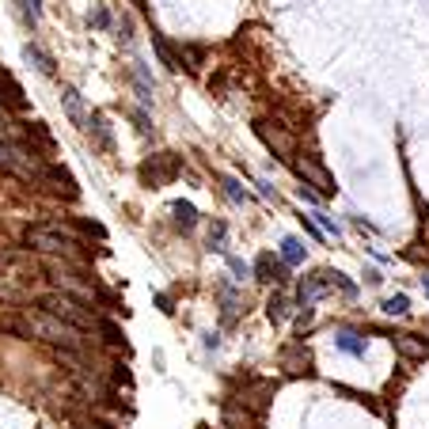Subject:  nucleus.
<instances>
[{
    "label": "nucleus",
    "instance_id": "3",
    "mask_svg": "<svg viewBox=\"0 0 429 429\" xmlns=\"http://www.w3.org/2000/svg\"><path fill=\"white\" fill-rule=\"evenodd\" d=\"M38 308H42V312H50V315H58V319H65V323H73V327H80V330H95V327H99L95 308H88V300L69 297V293H50V297L38 300Z\"/></svg>",
    "mask_w": 429,
    "mask_h": 429
},
{
    "label": "nucleus",
    "instance_id": "10",
    "mask_svg": "<svg viewBox=\"0 0 429 429\" xmlns=\"http://www.w3.org/2000/svg\"><path fill=\"white\" fill-rule=\"evenodd\" d=\"M255 281H262V285H285V281H289L285 262H278L270 251H262V255L255 258Z\"/></svg>",
    "mask_w": 429,
    "mask_h": 429
},
{
    "label": "nucleus",
    "instance_id": "13",
    "mask_svg": "<svg viewBox=\"0 0 429 429\" xmlns=\"http://www.w3.org/2000/svg\"><path fill=\"white\" fill-rule=\"evenodd\" d=\"M23 58L31 61V65L38 69L42 76H53V58H50V53H42L38 46H31V42H27V46H23Z\"/></svg>",
    "mask_w": 429,
    "mask_h": 429
},
{
    "label": "nucleus",
    "instance_id": "17",
    "mask_svg": "<svg viewBox=\"0 0 429 429\" xmlns=\"http://www.w3.org/2000/svg\"><path fill=\"white\" fill-rule=\"evenodd\" d=\"M171 213H175V224H179V228H194V224H198V209L190 206V201H175Z\"/></svg>",
    "mask_w": 429,
    "mask_h": 429
},
{
    "label": "nucleus",
    "instance_id": "30",
    "mask_svg": "<svg viewBox=\"0 0 429 429\" xmlns=\"http://www.w3.org/2000/svg\"><path fill=\"white\" fill-rule=\"evenodd\" d=\"M4 262H8V251H0V266H4Z\"/></svg>",
    "mask_w": 429,
    "mask_h": 429
},
{
    "label": "nucleus",
    "instance_id": "29",
    "mask_svg": "<svg viewBox=\"0 0 429 429\" xmlns=\"http://www.w3.org/2000/svg\"><path fill=\"white\" fill-rule=\"evenodd\" d=\"M27 4H31V8H27V12H31V19H38V12H42V0H27Z\"/></svg>",
    "mask_w": 429,
    "mask_h": 429
},
{
    "label": "nucleus",
    "instance_id": "23",
    "mask_svg": "<svg viewBox=\"0 0 429 429\" xmlns=\"http://www.w3.org/2000/svg\"><path fill=\"white\" fill-rule=\"evenodd\" d=\"M315 228H323V232H330V236H342V228H339V221L334 217H327V213H315Z\"/></svg>",
    "mask_w": 429,
    "mask_h": 429
},
{
    "label": "nucleus",
    "instance_id": "21",
    "mask_svg": "<svg viewBox=\"0 0 429 429\" xmlns=\"http://www.w3.org/2000/svg\"><path fill=\"white\" fill-rule=\"evenodd\" d=\"M384 312H388V315H406V312H410V300H406L403 293H395V297L384 300Z\"/></svg>",
    "mask_w": 429,
    "mask_h": 429
},
{
    "label": "nucleus",
    "instance_id": "19",
    "mask_svg": "<svg viewBox=\"0 0 429 429\" xmlns=\"http://www.w3.org/2000/svg\"><path fill=\"white\" fill-rule=\"evenodd\" d=\"M152 46H156L160 61H164V65H167V69H182V58H179V53H175V50H171V46H167V42H164V38H160V34H156V31H152Z\"/></svg>",
    "mask_w": 429,
    "mask_h": 429
},
{
    "label": "nucleus",
    "instance_id": "7",
    "mask_svg": "<svg viewBox=\"0 0 429 429\" xmlns=\"http://www.w3.org/2000/svg\"><path fill=\"white\" fill-rule=\"evenodd\" d=\"M255 130H258V137L273 149V156H281V160L297 156V137H293L289 130H281V125H273V122H258Z\"/></svg>",
    "mask_w": 429,
    "mask_h": 429
},
{
    "label": "nucleus",
    "instance_id": "12",
    "mask_svg": "<svg viewBox=\"0 0 429 429\" xmlns=\"http://www.w3.org/2000/svg\"><path fill=\"white\" fill-rule=\"evenodd\" d=\"M61 103H65V110H69V118H73L80 130H88V122H91V114H84V103H80V95H76L73 88H65L61 91Z\"/></svg>",
    "mask_w": 429,
    "mask_h": 429
},
{
    "label": "nucleus",
    "instance_id": "20",
    "mask_svg": "<svg viewBox=\"0 0 429 429\" xmlns=\"http://www.w3.org/2000/svg\"><path fill=\"white\" fill-rule=\"evenodd\" d=\"M224 236H228V224L217 221L213 228H209V251H228V247H224Z\"/></svg>",
    "mask_w": 429,
    "mask_h": 429
},
{
    "label": "nucleus",
    "instance_id": "1",
    "mask_svg": "<svg viewBox=\"0 0 429 429\" xmlns=\"http://www.w3.org/2000/svg\"><path fill=\"white\" fill-rule=\"evenodd\" d=\"M19 330L31 334V339H38V342H50V346H58V350H80L84 342H88L84 339L88 330L73 327V323L58 319V315H50V312H42V308L27 312L23 319H19Z\"/></svg>",
    "mask_w": 429,
    "mask_h": 429
},
{
    "label": "nucleus",
    "instance_id": "9",
    "mask_svg": "<svg viewBox=\"0 0 429 429\" xmlns=\"http://www.w3.org/2000/svg\"><path fill=\"white\" fill-rule=\"evenodd\" d=\"M391 346H395V354L403 357V361H410V365H418V361H426L429 357V339H421V334H395L391 339Z\"/></svg>",
    "mask_w": 429,
    "mask_h": 429
},
{
    "label": "nucleus",
    "instance_id": "31",
    "mask_svg": "<svg viewBox=\"0 0 429 429\" xmlns=\"http://www.w3.org/2000/svg\"><path fill=\"white\" fill-rule=\"evenodd\" d=\"M421 285H426V289H429V273H426V278H421Z\"/></svg>",
    "mask_w": 429,
    "mask_h": 429
},
{
    "label": "nucleus",
    "instance_id": "4",
    "mask_svg": "<svg viewBox=\"0 0 429 429\" xmlns=\"http://www.w3.org/2000/svg\"><path fill=\"white\" fill-rule=\"evenodd\" d=\"M0 171L19 175V179H46V164L27 145H0Z\"/></svg>",
    "mask_w": 429,
    "mask_h": 429
},
{
    "label": "nucleus",
    "instance_id": "2",
    "mask_svg": "<svg viewBox=\"0 0 429 429\" xmlns=\"http://www.w3.org/2000/svg\"><path fill=\"white\" fill-rule=\"evenodd\" d=\"M23 243L38 255H61V258H80L84 255V243L76 240L69 228L61 224H31L23 232Z\"/></svg>",
    "mask_w": 429,
    "mask_h": 429
},
{
    "label": "nucleus",
    "instance_id": "27",
    "mask_svg": "<svg viewBox=\"0 0 429 429\" xmlns=\"http://www.w3.org/2000/svg\"><path fill=\"white\" fill-rule=\"evenodd\" d=\"M133 122H137L140 133H149V114H145V110H133Z\"/></svg>",
    "mask_w": 429,
    "mask_h": 429
},
{
    "label": "nucleus",
    "instance_id": "15",
    "mask_svg": "<svg viewBox=\"0 0 429 429\" xmlns=\"http://www.w3.org/2000/svg\"><path fill=\"white\" fill-rule=\"evenodd\" d=\"M289 312H293V308H289V297H285V293H273L270 304H266V315H270L273 323H285V319H289Z\"/></svg>",
    "mask_w": 429,
    "mask_h": 429
},
{
    "label": "nucleus",
    "instance_id": "18",
    "mask_svg": "<svg viewBox=\"0 0 429 429\" xmlns=\"http://www.w3.org/2000/svg\"><path fill=\"white\" fill-rule=\"evenodd\" d=\"M281 262H289V266H300L304 262V243L300 240H281Z\"/></svg>",
    "mask_w": 429,
    "mask_h": 429
},
{
    "label": "nucleus",
    "instance_id": "25",
    "mask_svg": "<svg viewBox=\"0 0 429 429\" xmlns=\"http://www.w3.org/2000/svg\"><path fill=\"white\" fill-rule=\"evenodd\" d=\"M88 19H91L95 27H99V31H107V27H110V12H107V8H95Z\"/></svg>",
    "mask_w": 429,
    "mask_h": 429
},
{
    "label": "nucleus",
    "instance_id": "11",
    "mask_svg": "<svg viewBox=\"0 0 429 429\" xmlns=\"http://www.w3.org/2000/svg\"><path fill=\"white\" fill-rule=\"evenodd\" d=\"M23 125L12 118L8 107H0V145H23Z\"/></svg>",
    "mask_w": 429,
    "mask_h": 429
},
{
    "label": "nucleus",
    "instance_id": "8",
    "mask_svg": "<svg viewBox=\"0 0 429 429\" xmlns=\"http://www.w3.org/2000/svg\"><path fill=\"white\" fill-rule=\"evenodd\" d=\"M330 289V273L327 270H319V273H312V278H304L300 281V293H297V304L304 308V319L312 315V308H315V300L323 297V293Z\"/></svg>",
    "mask_w": 429,
    "mask_h": 429
},
{
    "label": "nucleus",
    "instance_id": "24",
    "mask_svg": "<svg viewBox=\"0 0 429 429\" xmlns=\"http://www.w3.org/2000/svg\"><path fill=\"white\" fill-rule=\"evenodd\" d=\"M228 270H232V273H236V278H240V281H243V278H247V273H251V266H247V262H243V258L228 255Z\"/></svg>",
    "mask_w": 429,
    "mask_h": 429
},
{
    "label": "nucleus",
    "instance_id": "6",
    "mask_svg": "<svg viewBox=\"0 0 429 429\" xmlns=\"http://www.w3.org/2000/svg\"><path fill=\"white\" fill-rule=\"evenodd\" d=\"M293 167H297V175L304 179V186H315V194H319V198L334 194V179L327 175V167H323L319 160L304 156V160H293Z\"/></svg>",
    "mask_w": 429,
    "mask_h": 429
},
{
    "label": "nucleus",
    "instance_id": "14",
    "mask_svg": "<svg viewBox=\"0 0 429 429\" xmlns=\"http://www.w3.org/2000/svg\"><path fill=\"white\" fill-rule=\"evenodd\" d=\"M88 130L95 133V140H99V149H114V137H110V125H107V118L103 114H91V122H88Z\"/></svg>",
    "mask_w": 429,
    "mask_h": 429
},
{
    "label": "nucleus",
    "instance_id": "28",
    "mask_svg": "<svg viewBox=\"0 0 429 429\" xmlns=\"http://www.w3.org/2000/svg\"><path fill=\"white\" fill-rule=\"evenodd\" d=\"M300 201H308V206H319V194H315V190H308V186H300Z\"/></svg>",
    "mask_w": 429,
    "mask_h": 429
},
{
    "label": "nucleus",
    "instance_id": "22",
    "mask_svg": "<svg viewBox=\"0 0 429 429\" xmlns=\"http://www.w3.org/2000/svg\"><path fill=\"white\" fill-rule=\"evenodd\" d=\"M221 186H224V194H228L232 201H247V190H243L236 179H228V175H224V179H221Z\"/></svg>",
    "mask_w": 429,
    "mask_h": 429
},
{
    "label": "nucleus",
    "instance_id": "16",
    "mask_svg": "<svg viewBox=\"0 0 429 429\" xmlns=\"http://www.w3.org/2000/svg\"><path fill=\"white\" fill-rule=\"evenodd\" d=\"M339 350L350 357H365V339L361 334H354V330H342L339 334Z\"/></svg>",
    "mask_w": 429,
    "mask_h": 429
},
{
    "label": "nucleus",
    "instance_id": "26",
    "mask_svg": "<svg viewBox=\"0 0 429 429\" xmlns=\"http://www.w3.org/2000/svg\"><path fill=\"white\" fill-rule=\"evenodd\" d=\"M186 58H190V69H198L201 58H206V50H201V46H186Z\"/></svg>",
    "mask_w": 429,
    "mask_h": 429
},
{
    "label": "nucleus",
    "instance_id": "5",
    "mask_svg": "<svg viewBox=\"0 0 429 429\" xmlns=\"http://www.w3.org/2000/svg\"><path fill=\"white\" fill-rule=\"evenodd\" d=\"M182 171V160L175 156V152H160V156H149L145 164H140V182L145 186H167V182H175Z\"/></svg>",
    "mask_w": 429,
    "mask_h": 429
}]
</instances>
